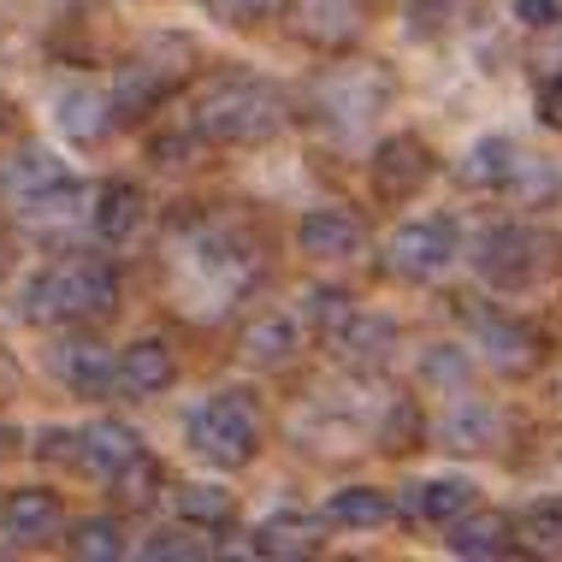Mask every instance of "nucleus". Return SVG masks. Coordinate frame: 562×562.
<instances>
[{
    "mask_svg": "<svg viewBox=\"0 0 562 562\" xmlns=\"http://www.w3.org/2000/svg\"><path fill=\"white\" fill-rule=\"evenodd\" d=\"M54 379L71 391V397H108V391L119 385V356L101 338H59L54 356H48Z\"/></svg>",
    "mask_w": 562,
    "mask_h": 562,
    "instance_id": "1a4fd4ad",
    "label": "nucleus"
},
{
    "mask_svg": "<svg viewBox=\"0 0 562 562\" xmlns=\"http://www.w3.org/2000/svg\"><path fill=\"white\" fill-rule=\"evenodd\" d=\"M326 344H331V356L344 361V368H379V361L391 356V344H397V326L385 321V314H349L344 326H331L326 331Z\"/></svg>",
    "mask_w": 562,
    "mask_h": 562,
    "instance_id": "dca6fc26",
    "label": "nucleus"
},
{
    "mask_svg": "<svg viewBox=\"0 0 562 562\" xmlns=\"http://www.w3.org/2000/svg\"><path fill=\"white\" fill-rule=\"evenodd\" d=\"M155 485H160V462L143 450V456H136V462L125 468V474L113 480V492H119V504H125V509H143L148 497H155Z\"/></svg>",
    "mask_w": 562,
    "mask_h": 562,
    "instance_id": "473e14b6",
    "label": "nucleus"
},
{
    "mask_svg": "<svg viewBox=\"0 0 562 562\" xmlns=\"http://www.w3.org/2000/svg\"><path fill=\"white\" fill-rule=\"evenodd\" d=\"M456 255H462V232H456V220H408L397 232L385 237V267L397 272V279H438Z\"/></svg>",
    "mask_w": 562,
    "mask_h": 562,
    "instance_id": "0eeeda50",
    "label": "nucleus"
},
{
    "mask_svg": "<svg viewBox=\"0 0 562 562\" xmlns=\"http://www.w3.org/2000/svg\"><path fill=\"white\" fill-rule=\"evenodd\" d=\"M445 533H450L445 544L456 557H504L515 527H509V515H497V509H468V515H456Z\"/></svg>",
    "mask_w": 562,
    "mask_h": 562,
    "instance_id": "5701e85b",
    "label": "nucleus"
},
{
    "mask_svg": "<svg viewBox=\"0 0 562 562\" xmlns=\"http://www.w3.org/2000/svg\"><path fill=\"white\" fill-rule=\"evenodd\" d=\"M515 155H521V148H515L509 136H480V143L462 155V166H456V178H462L468 190H497L504 195V178H509Z\"/></svg>",
    "mask_w": 562,
    "mask_h": 562,
    "instance_id": "a878e982",
    "label": "nucleus"
},
{
    "mask_svg": "<svg viewBox=\"0 0 562 562\" xmlns=\"http://www.w3.org/2000/svg\"><path fill=\"white\" fill-rule=\"evenodd\" d=\"M539 119H544L551 131H562V66L539 83Z\"/></svg>",
    "mask_w": 562,
    "mask_h": 562,
    "instance_id": "a19ab883",
    "label": "nucleus"
},
{
    "mask_svg": "<svg viewBox=\"0 0 562 562\" xmlns=\"http://www.w3.org/2000/svg\"><path fill=\"white\" fill-rule=\"evenodd\" d=\"M427 178H432V148L420 143L415 131H397L373 148V190L385 195V202H408Z\"/></svg>",
    "mask_w": 562,
    "mask_h": 562,
    "instance_id": "9d476101",
    "label": "nucleus"
},
{
    "mask_svg": "<svg viewBox=\"0 0 562 562\" xmlns=\"http://www.w3.org/2000/svg\"><path fill=\"white\" fill-rule=\"evenodd\" d=\"M420 432H427V427H420V408L408 397H391L385 420H379V450H415Z\"/></svg>",
    "mask_w": 562,
    "mask_h": 562,
    "instance_id": "2f4dec72",
    "label": "nucleus"
},
{
    "mask_svg": "<svg viewBox=\"0 0 562 562\" xmlns=\"http://www.w3.org/2000/svg\"><path fill=\"white\" fill-rule=\"evenodd\" d=\"M284 113H291L284 89H272L267 78H249V71H214L190 95V131L202 143H232V148L267 143L284 125Z\"/></svg>",
    "mask_w": 562,
    "mask_h": 562,
    "instance_id": "f257e3e1",
    "label": "nucleus"
},
{
    "mask_svg": "<svg viewBox=\"0 0 562 562\" xmlns=\"http://www.w3.org/2000/svg\"><path fill=\"white\" fill-rule=\"evenodd\" d=\"M456 12V0H408V19H415V30H445Z\"/></svg>",
    "mask_w": 562,
    "mask_h": 562,
    "instance_id": "ea45409f",
    "label": "nucleus"
},
{
    "mask_svg": "<svg viewBox=\"0 0 562 562\" xmlns=\"http://www.w3.org/2000/svg\"><path fill=\"white\" fill-rule=\"evenodd\" d=\"M515 19L527 30H551V24H562V0H515Z\"/></svg>",
    "mask_w": 562,
    "mask_h": 562,
    "instance_id": "58836bf2",
    "label": "nucleus"
},
{
    "mask_svg": "<svg viewBox=\"0 0 562 562\" xmlns=\"http://www.w3.org/2000/svg\"><path fill=\"white\" fill-rule=\"evenodd\" d=\"M504 195H509V202H521V207H544V202H557V195H562V172L544 155H515L509 178H504Z\"/></svg>",
    "mask_w": 562,
    "mask_h": 562,
    "instance_id": "cd10ccee",
    "label": "nucleus"
},
{
    "mask_svg": "<svg viewBox=\"0 0 562 562\" xmlns=\"http://www.w3.org/2000/svg\"><path fill=\"white\" fill-rule=\"evenodd\" d=\"M308 314L331 331V326H344L356 308H349V296H344V291H314V296H308Z\"/></svg>",
    "mask_w": 562,
    "mask_h": 562,
    "instance_id": "4c0bfd02",
    "label": "nucleus"
},
{
    "mask_svg": "<svg viewBox=\"0 0 562 562\" xmlns=\"http://www.w3.org/2000/svg\"><path fill=\"white\" fill-rule=\"evenodd\" d=\"M468 509H474V485L456 480V474L420 480V485H408V492H403V515H408V521H427V527H450L456 515H468Z\"/></svg>",
    "mask_w": 562,
    "mask_h": 562,
    "instance_id": "6ab92c4d",
    "label": "nucleus"
},
{
    "mask_svg": "<svg viewBox=\"0 0 562 562\" xmlns=\"http://www.w3.org/2000/svg\"><path fill=\"white\" fill-rule=\"evenodd\" d=\"M119 308V272L95 255H71V261H54L36 272L24 296V314L36 326H89L108 321Z\"/></svg>",
    "mask_w": 562,
    "mask_h": 562,
    "instance_id": "f03ea898",
    "label": "nucleus"
},
{
    "mask_svg": "<svg viewBox=\"0 0 562 562\" xmlns=\"http://www.w3.org/2000/svg\"><path fill=\"white\" fill-rule=\"evenodd\" d=\"M143 207H148L143 184H131V178H113V184H101L95 207H89V225H95L101 243H125L136 225H143Z\"/></svg>",
    "mask_w": 562,
    "mask_h": 562,
    "instance_id": "4be33fe9",
    "label": "nucleus"
},
{
    "mask_svg": "<svg viewBox=\"0 0 562 562\" xmlns=\"http://www.w3.org/2000/svg\"><path fill=\"white\" fill-rule=\"evenodd\" d=\"M284 19L314 48H344L368 24V0H284Z\"/></svg>",
    "mask_w": 562,
    "mask_h": 562,
    "instance_id": "9b49d317",
    "label": "nucleus"
},
{
    "mask_svg": "<svg viewBox=\"0 0 562 562\" xmlns=\"http://www.w3.org/2000/svg\"><path fill=\"white\" fill-rule=\"evenodd\" d=\"M195 71V42L184 36H155L148 48H136L125 66L113 71V113L119 119H148L155 108L172 101V89H184Z\"/></svg>",
    "mask_w": 562,
    "mask_h": 562,
    "instance_id": "20e7f679",
    "label": "nucleus"
},
{
    "mask_svg": "<svg viewBox=\"0 0 562 562\" xmlns=\"http://www.w3.org/2000/svg\"><path fill=\"white\" fill-rule=\"evenodd\" d=\"M255 557H279V562L321 557V521H314V515H302V509L267 515V521L255 527Z\"/></svg>",
    "mask_w": 562,
    "mask_h": 562,
    "instance_id": "412c9836",
    "label": "nucleus"
},
{
    "mask_svg": "<svg viewBox=\"0 0 562 562\" xmlns=\"http://www.w3.org/2000/svg\"><path fill=\"white\" fill-rule=\"evenodd\" d=\"M391 95H397V83L379 59H338L308 83V119L326 125L331 136H356L361 125H373L385 113Z\"/></svg>",
    "mask_w": 562,
    "mask_h": 562,
    "instance_id": "7ed1b4c3",
    "label": "nucleus"
},
{
    "mask_svg": "<svg viewBox=\"0 0 562 562\" xmlns=\"http://www.w3.org/2000/svg\"><path fill=\"white\" fill-rule=\"evenodd\" d=\"M562 267V243L539 225H492L474 249V272L492 291H533Z\"/></svg>",
    "mask_w": 562,
    "mask_h": 562,
    "instance_id": "39448f33",
    "label": "nucleus"
},
{
    "mask_svg": "<svg viewBox=\"0 0 562 562\" xmlns=\"http://www.w3.org/2000/svg\"><path fill=\"white\" fill-rule=\"evenodd\" d=\"M83 214V184L78 178H66V184H54V190H42V195H30V202H19V220L24 225H36V232H66L71 220Z\"/></svg>",
    "mask_w": 562,
    "mask_h": 562,
    "instance_id": "c85d7f7f",
    "label": "nucleus"
},
{
    "mask_svg": "<svg viewBox=\"0 0 562 562\" xmlns=\"http://www.w3.org/2000/svg\"><path fill=\"white\" fill-rule=\"evenodd\" d=\"M172 509H178V521L195 527L202 539L232 533V521H237V497H232V492H220V485H178Z\"/></svg>",
    "mask_w": 562,
    "mask_h": 562,
    "instance_id": "b1692460",
    "label": "nucleus"
},
{
    "mask_svg": "<svg viewBox=\"0 0 562 562\" xmlns=\"http://www.w3.org/2000/svg\"><path fill=\"white\" fill-rule=\"evenodd\" d=\"M296 349H302V326L291 321V314H261V321H249V326H243V338H237L243 368H255V373L291 368Z\"/></svg>",
    "mask_w": 562,
    "mask_h": 562,
    "instance_id": "4468645a",
    "label": "nucleus"
},
{
    "mask_svg": "<svg viewBox=\"0 0 562 562\" xmlns=\"http://www.w3.org/2000/svg\"><path fill=\"white\" fill-rule=\"evenodd\" d=\"M54 119H59V136H71L78 148H95L101 136H108L119 125V113H113V95H101V89H59V101H54Z\"/></svg>",
    "mask_w": 562,
    "mask_h": 562,
    "instance_id": "f3484780",
    "label": "nucleus"
},
{
    "mask_svg": "<svg viewBox=\"0 0 562 562\" xmlns=\"http://www.w3.org/2000/svg\"><path fill=\"white\" fill-rule=\"evenodd\" d=\"M78 450H83V432H71V427H48L36 438V456L42 462H59V468H78Z\"/></svg>",
    "mask_w": 562,
    "mask_h": 562,
    "instance_id": "e433bc0d",
    "label": "nucleus"
},
{
    "mask_svg": "<svg viewBox=\"0 0 562 562\" xmlns=\"http://www.w3.org/2000/svg\"><path fill=\"white\" fill-rule=\"evenodd\" d=\"M296 243L314 261H344V255H356L368 243V225L349 214V207H308L296 225Z\"/></svg>",
    "mask_w": 562,
    "mask_h": 562,
    "instance_id": "ddd939ff",
    "label": "nucleus"
},
{
    "mask_svg": "<svg viewBox=\"0 0 562 562\" xmlns=\"http://www.w3.org/2000/svg\"><path fill=\"white\" fill-rule=\"evenodd\" d=\"M0 527H7V539H48L59 527V497L42 492V485H24V492H12L7 504H0Z\"/></svg>",
    "mask_w": 562,
    "mask_h": 562,
    "instance_id": "393cba45",
    "label": "nucleus"
},
{
    "mask_svg": "<svg viewBox=\"0 0 562 562\" xmlns=\"http://www.w3.org/2000/svg\"><path fill=\"white\" fill-rule=\"evenodd\" d=\"M391 515H397V504L379 485H344V492L326 497V521H338V527H385Z\"/></svg>",
    "mask_w": 562,
    "mask_h": 562,
    "instance_id": "bb28decb",
    "label": "nucleus"
},
{
    "mask_svg": "<svg viewBox=\"0 0 562 562\" xmlns=\"http://www.w3.org/2000/svg\"><path fill=\"white\" fill-rule=\"evenodd\" d=\"M143 557H160V562H195V557H207V544L202 539H190V533H148V544H143Z\"/></svg>",
    "mask_w": 562,
    "mask_h": 562,
    "instance_id": "c9c22d12",
    "label": "nucleus"
},
{
    "mask_svg": "<svg viewBox=\"0 0 562 562\" xmlns=\"http://www.w3.org/2000/svg\"><path fill=\"white\" fill-rule=\"evenodd\" d=\"M202 7L214 12L220 24H232V30H255V24L279 19V12H284V0H202Z\"/></svg>",
    "mask_w": 562,
    "mask_h": 562,
    "instance_id": "72a5a7b5",
    "label": "nucleus"
},
{
    "mask_svg": "<svg viewBox=\"0 0 562 562\" xmlns=\"http://www.w3.org/2000/svg\"><path fill=\"white\" fill-rule=\"evenodd\" d=\"M420 379L438 385V391H462L468 385V356L462 349H432V356L420 361Z\"/></svg>",
    "mask_w": 562,
    "mask_h": 562,
    "instance_id": "f704fd0d",
    "label": "nucleus"
},
{
    "mask_svg": "<svg viewBox=\"0 0 562 562\" xmlns=\"http://www.w3.org/2000/svg\"><path fill=\"white\" fill-rule=\"evenodd\" d=\"M178 385V356L166 338H136L119 349V391L125 397H160Z\"/></svg>",
    "mask_w": 562,
    "mask_h": 562,
    "instance_id": "f8f14e48",
    "label": "nucleus"
},
{
    "mask_svg": "<svg viewBox=\"0 0 562 562\" xmlns=\"http://www.w3.org/2000/svg\"><path fill=\"white\" fill-rule=\"evenodd\" d=\"M66 160L54 155V148H42V143H19L7 155V166H0V190L12 195V202H30V195H42V190H54V184H66Z\"/></svg>",
    "mask_w": 562,
    "mask_h": 562,
    "instance_id": "a211bd4d",
    "label": "nucleus"
},
{
    "mask_svg": "<svg viewBox=\"0 0 562 562\" xmlns=\"http://www.w3.org/2000/svg\"><path fill=\"white\" fill-rule=\"evenodd\" d=\"M492 438H497V408L456 391V403L438 415V445L456 450V456H474V450L492 445Z\"/></svg>",
    "mask_w": 562,
    "mask_h": 562,
    "instance_id": "aec40b11",
    "label": "nucleus"
},
{
    "mask_svg": "<svg viewBox=\"0 0 562 562\" xmlns=\"http://www.w3.org/2000/svg\"><path fill=\"white\" fill-rule=\"evenodd\" d=\"M143 456V438H136L125 420H95V427H83V450H78V468L89 480L113 485L125 468Z\"/></svg>",
    "mask_w": 562,
    "mask_h": 562,
    "instance_id": "2eb2a0df",
    "label": "nucleus"
},
{
    "mask_svg": "<svg viewBox=\"0 0 562 562\" xmlns=\"http://www.w3.org/2000/svg\"><path fill=\"white\" fill-rule=\"evenodd\" d=\"M462 321H468V331H474L480 356L492 361L497 373H533L539 368L533 326L509 321V314H497V308H462Z\"/></svg>",
    "mask_w": 562,
    "mask_h": 562,
    "instance_id": "6e6552de",
    "label": "nucleus"
},
{
    "mask_svg": "<svg viewBox=\"0 0 562 562\" xmlns=\"http://www.w3.org/2000/svg\"><path fill=\"white\" fill-rule=\"evenodd\" d=\"M190 450L214 468H249L261 450V408L249 391H220L190 415Z\"/></svg>",
    "mask_w": 562,
    "mask_h": 562,
    "instance_id": "423d86ee",
    "label": "nucleus"
},
{
    "mask_svg": "<svg viewBox=\"0 0 562 562\" xmlns=\"http://www.w3.org/2000/svg\"><path fill=\"white\" fill-rule=\"evenodd\" d=\"M66 551L83 557V562H113V557H125V533H119L113 515H89V521L71 527Z\"/></svg>",
    "mask_w": 562,
    "mask_h": 562,
    "instance_id": "7c9ffc66",
    "label": "nucleus"
},
{
    "mask_svg": "<svg viewBox=\"0 0 562 562\" xmlns=\"http://www.w3.org/2000/svg\"><path fill=\"white\" fill-rule=\"evenodd\" d=\"M515 539L533 557H562V497H544V504L527 509L521 527H515Z\"/></svg>",
    "mask_w": 562,
    "mask_h": 562,
    "instance_id": "c756f323",
    "label": "nucleus"
}]
</instances>
